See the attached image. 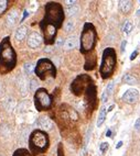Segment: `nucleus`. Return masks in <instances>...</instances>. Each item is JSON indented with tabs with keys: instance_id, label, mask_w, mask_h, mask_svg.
Instances as JSON below:
<instances>
[{
	"instance_id": "obj_17",
	"label": "nucleus",
	"mask_w": 140,
	"mask_h": 156,
	"mask_svg": "<svg viewBox=\"0 0 140 156\" xmlns=\"http://www.w3.org/2000/svg\"><path fill=\"white\" fill-rule=\"evenodd\" d=\"M76 44H77V40H76L75 36H71L66 39V41L64 42V48L65 50H73V48H75Z\"/></svg>"
},
{
	"instance_id": "obj_23",
	"label": "nucleus",
	"mask_w": 140,
	"mask_h": 156,
	"mask_svg": "<svg viewBox=\"0 0 140 156\" xmlns=\"http://www.w3.org/2000/svg\"><path fill=\"white\" fill-rule=\"evenodd\" d=\"M13 156H31V154L28 152L27 149H18V151H16Z\"/></svg>"
},
{
	"instance_id": "obj_10",
	"label": "nucleus",
	"mask_w": 140,
	"mask_h": 156,
	"mask_svg": "<svg viewBox=\"0 0 140 156\" xmlns=\"http://www.w3.org/2000/svg\"><path fill=\"white\" fill-rule=\"evenodd\" d=\"M139 98V91L137 89H128L123 95V100L127 103H135Z\"/></svg>"
},
{
	"instance_id": "obj_1",
	"label": "nucleus",
	"mask_w": 140,
	"mask_h": 156,
	"mask_svg": "<svg viewBox=\"0 0 140 156\" xmlns=\"http://www.w3.org/2000/svg\"><path fill=\"white\" fill-rule=\"evenodd\" d=\"M16 52L11 46L9 37H6L0 45V71L8 73L16 66Z\"/></svg>"
},
{
	"instance_id": "obj_6",
	"label": "nucleus",
	"mask_w": 140,
	"mask_h": 156,
	"mask_svg": "<svg viewBox=\"0 0 140 156\" xmlns=\"http://www.w3.org/2000/svg\"><path fill=\"white\" fill-rule=\"evenodd\" d=\"M35 74L39 78H41L42 80L46 79L48 77H55L56 74V69H55L54 65L50 59L48 58H42L38 62V64L35 66Z\"/></svg>"
},
{
	"instance_id": "obj_2",
	"label": "nucleus",
	"mask_w": 140,
	"mask_h": 156,
	"mask_svg": "<svg viewBox=\"0 0 140 156\" xmlns=\"http://www.w3.org/2000/svg\"><path fill=\"white\" fill-rule=\"evenodd\" d=\"M63 20H64V13L61 6L56 2H49L45 7V18L42 23L51 24L58 29L61 27Z\"/></svg>"
},
{
	"instance_id": "obj_13",
	"label": "nucleus",
	"mask_w": 140,
	"mask_h": 156,
	"mask_svg": "<svg viewBox=\"0 0 140 156\" xmlns=\"http://www.w3.org/2000/svg\"><path fill=\"white\" fill-rule=\"evenodd\" d=\"M27 34H28L27 27H24V25H21V27H18L17 31H16V33H14V37H16V40H17V41L21 42L22 40H24V39H25Z\"/></svg>"
},
{
	"instance_id": "obj_16",
	"label": "nucleus",
	"mask_w": 140,
	"mask_h": 156,
	"mask_svg": "<svg viewBox=\"0 0 140 156\" xmlns=\"http://www.w3.org/2000/svg\"><path fill=\"white\" fill-rule=\"evenodd\" d=\"M114 86H115V84H114L113 82H110L109 84L107 85L106 89H105V91H104V94H103V103H106L107 102L108 97H109V96L112 95V92H113Z\"/></svg>"
},
{
	"instance_id": "obj_7",
	"label": "nucleus",
	"mask_w": 140,
	"mask_h": 156,
	"mask_svg": "<svg viewBox=\"0 0 140 156\" xmlns=\"http://www.w3.org/2000/svg\"><path fill=\"white\" fill-rule=\"evenodd\" d=\"M34 102L38 110H46L51 107L52 99L44 88H39L34 95Z\"/></svg>"
},
{
	"instance_id": "obj_27",
	"label": "nucleus",
	"mask_w": 140,
	"mask_h": 156,
	"mask_svg": "<svg viewBox=\"0 0 140 156\" xmlns=\"http://www.w3.org/2000/svg\"><path fill=\"white\" fill-rule=\"evenodd\" d=\"M29 88H30L31 91H34L35 89L38 88V82H37L35 79H31L30 85H29Z\"/></svg>"
},
{
	"instance_id": "obj_4",
	"label": "nucleus",
	"mask_w": 140,
	"mask_h": 156,
	"mask_svg": "<svg viewBox=\"0 0 140 156\" xmlns=\"http://www.w3.org/2000/svg\"><path fill=\"white\" fill-rule=\"evenodd\" d=\"M116 66V53L113 48H106L103 53L102 66H100V76L102 78L106 79L113 74Z\"/></svg>"
},
{
	"instance_id": "obj_31",
	"label": "nucleus",
	"mask_w": 140,
	"mask_h": 156,
	"mask_svg": "<svg viewBox=\"0 0 140 156\" xmlns=\"http://www.w3.org/2000/svg\"><path fill=\"white\" fill-rule=\"evenodd\" d=\"M28 16H29V11L28 10H24V13H23V17H22V21L24 20V19H25V18L28 17Z\"/></svg>"
},
{
	"instance_id": "obj_35",
	"label": "nucleus",
	"mask_w": 140,
	"mask_h": 156,
	"mask_svg": "<svg viewBox=\"0 0 140 156\" xmlns=\"http://www.w3.org/2000/svg\"><path fill=\"white\" fill-rule=\"evenodd\" d=\"M58 156H64L63 154H62V147L60 146V153H58Z\"/></svg>"
},
{
	"instance_id": "obj_15",
	"label": "nucleus",
	"mask_w": 140,
	"mask_h": 156,
	"mask_svg": "<svg viewBox=\"0 0 140 156\" xmlns=\"http://www.w3.org/2000/svg\"><path fill=\"white\" fill-rule=\"evenodd\" d=\"M131 8H133V2L131 1L124 0V1H120L119 2V10L123 13H128Z\"/></svg>"
},
{
	"instance_id": "obj_9",
	"label": "nucleus",
	"mask_w": 140,
	"mask_h": 156,
	"mask_svg": "<svg viewBox=\"0 0 140 156\" xmlns=\"http://www.w3.org/2000/svg\"><path fill=\"white\" fill-rule=\"evenodd\" d=\"M28 46L31 48H39L42 43V36L38 32H32V33L28 36Z\"/></svg>"
},
{
	"instance_id": "obj_37",
	"label": "nucleus",
	"mask_w": 140,
	"mask_h": 156,
	"mask_svg": "<svg viewBox=\"0 0 140 156\" xmlns=\"http://www.w3.org/2000/svg\"><path fill=\"white\" fill-rule=\"evenodd\" d=\"M139 6H140V1H139Z\"/></svg>"
},
{
	"instance_id": "obj_30",
	"label": "nucleus",
	"mask_w": 140,
	"mask_h": 156,
	"mask_svg": "<svg viewBox=\"0 0 140 156\" xmlns=\"http://www.w3.org/2000/svg\"><path fill=\"white\" fill-rule=\"evenodd\" d=\"M137 54H138V51H135L133 53V54H131V56H130V59H131V61H133V59H135V58L137 57Z\"/></svg>"
},
{
	"instance_id": "obj_28",
	"label": "nucleus",
	"mask_w": 140,
	"mask_h": 156,
	"mask_svg": "<svg viewBox=\"0 0 140 156\" xmlns=\"http://www.w3.org/2000/svg\"><path fill=\"white\" fill-rule=\"evenodd\" d=\"M135 129L136 130H140V118L137 119V121L135 122Z\"/></svg>"
},
{
	"instance_id": "obj_33",
	"label": "nucleus",
	"mask_w": 140,
	"mask_h": 156,
	"mask_svg": "<svg viewBox=\"0 0 140 156\" xmlns=\"http://www.w3.org/2000/svg\"><path fill=\"white\" fill-rule=\"evenodd\" d=\"M66 4H76V1H66Z\"/></svg>"
},
{
	"instance_id": "obj_21",
	"label": "nucleus",
	"mask_w": 140,
	"mask_h": 156,
	"mask_svg": "<svg viewBox=\"0 0 140 156\" xmlns=\"http://www.w3.org/2000/svg\"><path fill=\"white\" fill-rule=\"evenodd\" d=\"M23 69H24V73L27 75H30L32 74V71H34V65L32 63H25L23 66Z\"/></svg>"
},
{
	"instance_id": "obj_25",
	"label": "nucleus",
	"mask_w": 140,
	"mask_h": 156,
	"mask_svg": "<svg viewBox=\"0 0 140 156\" xmlns=\"http://www.w3.org/2000/svg\"><path fill=\"white\" fill-rule=\"evenodd\" d=\"M133 22H130L128 21L126 24H125V27H124V31H125V33L126 34H129L131 31H133Z\"/></svg>"
},
{
	"instance_id": "obj_12",
	"label": "nucleus",
	"mask_w": 140,
	"mask_h": 156,
	"mask_svg": "<svg viewBox=\"0 0 140 156\" xmlns=\"http://www.w3.org/2000/svg\"><path fill=\"white\" fill-rule=\"evenodd\" d=\"M38 124L44 130H52L53 129V122L48 117H40L38 120Z\"/></svg>"
},
{
	"instance_id": "obj_26",
	"label": "nucleus",
	"mask_w": 140,
	"mask_h": 156,
	"mask_svg": "<svg viewBox=\"0 0 140 156\" xmlns=\"http://www.w3.org/2000/svg\"><path fill=\"white\" fill-rule=\"evenodd\" d=\"M7 7H8V1L0 0V14H2L4 11L7 10Z\"/></svg>"
},
{
	"instance_id": "obj_20",
	"label": "nucleus",
	"mask_w": 140,
	"mask_h": 156,
	"mask_svg": "<svg viewBox=\"0 0 140 156\" xmlns=\"http://www.w3.org/2000/svg\"><path fill=\"white\" fill-rule=\"evenodd\" d=\"M79 11V4H74V6H71V7H68L67 8V16H73V14H75V13H77Z\"/></svg>"
},
{
	"instance_id": "obj_32",
	"label": "nucleus",
	"mask_w": 140,
	"mask_h": 156,
	"mask_svg": "<svg viewBox=\"0 0 140 156\" xmlns=\"http://www.w3.org/2000/svg\"><path fill=\"white\" fill-rule=\"evenodd\" d=\"M121 146H123V141H119V142L117 143L116 149H119V147H121Z\"/></svg>"
},
{
	"instance_id": "obj_19",
	"label": "nucleus",
	"mask_w": 140,
	"mask_h": 156,
	"mask_svg": "<svg viewBox=\"0 0 140 156\" xmlns=\"http://www.w3.org/2000/svg\"><path fill=\"white\" fill-rule=\"evenodd\" d=\"M123 82L127 85H135L137 82V79L131 74H126L123 76Z\"/></svg>"
},
{
	"instance_id": "obj_11",
	"label": "nucleus",
	"mask_w": 140,
	"mask_h": 156,
	"mask_svg": "<svg viewBox=\"0 0 140 156\" xmlns=\"http://www.w3.org/2000/svg\"><path fill=\"white\" fill-rule=\"evenodd\" d=\"M18 18H19V12L18 10H11L7 16V19H6V23H7L8 27H13L14 24L17 23Z\"/></svg>"
},
{
	"instance_id": "obj_8",
	"label": "nucleus",
	"mask_w": 140,
	"mask_h": 156,
	"mask_svg": "<svg viewBox=\"0 0 140 156\" xmlns=\"http://www.w3.org/2000/svg\"><path fill=\"white\" fill-rule=\"evenodd\" d=\"M42 29H43V32H44V37H45V42L46 43H53L54 42V37L55 34H56V27L51 25V24H45L42 23Z\"/></svg>"
},
{
	"instance_id": "obj_36",
	"label": "nucleus",
	"mask_w": 140,
	"mask_h": 156,
	"mask_svg": "<svg viewBox=\"0 0 140 156\" xmlns=\"http://www.w3.org/2000/svg\"><path fill=\"white\" fill-rule=\"evenodd\" d=\"M1 90H2V85H1V82H0V94H1Z\"/></svg>"
},
{
	"instance_id": "obj_22",
	"label": "nucleus",
	"mask_w": 140,
	"mask_h": 156,
	"mask_svg": "<svg viewBox=\"0 0 140 156\" xmlns=\"http://www.w3.org/2000/svg\"><path fill=\"white\" fill-rule=\"evenodd\" d=\"M74 27H75V23H74L73 21H67L64 25V30L65 32L70 33V32H72V31L74 30Z\"/></svg>"
},
{
	"instance_id": "obj_18",
	"label": "nucleus",
	"mask_w": 140,
	"mask_h": 156,
	"mask_svg": "<svg viewBox=\"0 0 140 156\" xmlns=\"http://www.w3.org/2000/svg\"><path fill=\"white\" fill-rule=\"evenodd\" d=\"M18 86H19V88H20L21 94L23 96L25 95V94H27V90H28V85H27V82H25L24 77H22V76L19 77V79H18Z\"/></svg>"
},
{
	"instance_id": "obj_24",
	"label": "nucleus",
	"mask_w": 140,
	"mask_h": 156,
	"mask_svg": "<svg viewBox=\"0 0 140 156\" xmlns=\"http://www.w3.org/2000/svg\"><path fill=\"white\" fill-rule=\"evenodd\" d=\"M108 147H109V144H108L107 142L100 143V146H99V151H100V153H102L103 155H104V154H106V152L108 151Z\"/></svg>"
},
{
	"instance_id": "obj_34",
	"label": "nucleus",
	"mask_w": 140,
	"mask_h": 156,
	"mask_svg": "<svg viewBox=\"0 0 140 156\" xmlns=\"http://www.w3.org/2000/svg\"><path fill=\"white\" fill-rule=\"evenodd\" d=\"M107 136H108V137L112 136V131H110V130H108V132H107Z\"/></svg>"
},
{
	"instance_id": "obj_29",
	"label": "nucleus",
	"mask_w": 140,
	"mask_h": 156,
	"mask_svg": "<svg viewBox=\"0 0 140 156\" xmlns=\"http://www.w3.org/2000/svg\"><path fill=\"white\" fill-rule=\"evenodd\" d=\"M126 44H127V41L126 40H124V41L121 42V52L125 51V48H126Z\"/></svg>"
},
{
	"instance_id": "obj_3",
	"label": "nucleus",
	"mask_w": 140,
	"mask_h": 156,
	"mask_svg": "<svg viewBox=\"0 0 140 156\" xmlns=\"http://www.w3.org/2000/svg\"><path fill=\"white\" fill-rule=\"evenodd\" d=\"M31 151L35 154L43 153L49 146V136L48 134L41 130H35L31 133L29 139Z\"/></svg>"
},
{
	"instance_id": "obj_5",
	"label": "nucleus",
	"mask_w": 140,
	"mask_h": 156,
	"mask_svg": "<svg viewBox=\"0 0 140 156\" xmlns=\"http://www.w3.org/2000/svg\"><path fill=\"white\" fill-rule=\"evenodd\" d=\"M96 42V31L92 24L86 23L81 35V51L82 53H87L93 50Z\"/></svg>"
},
{
	"instance_id": "obj_14",
	"label": "nucleus",
	"mask_w": 140,
	"mask_h": 156,
	"mask_svg": "<svg viewBox=\"0 0 140 156\" xmlns=\"http://www.w3.org/2000/svg\"><path fill=\"white\" fill-rule=\"evenodd\" d=\"M106 114H107V109L105 108V105H103L102 109H100V111L98 113V118H97V126L100 128V126L104 124L105 122V120H106Z\"/></svg>"
}]
</instances>
